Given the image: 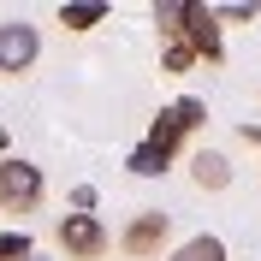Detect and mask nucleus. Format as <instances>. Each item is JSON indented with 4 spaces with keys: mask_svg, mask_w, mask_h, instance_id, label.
<instances>
[{
    "mask_svg": "<svg viewBox=\"0 0 261 261\" xmlns=\"http://www.w3.org/2000/svg\"><path fill=\"white\" fill-rule=\"evenodd\" d=\"M42 196H48V178H42L36 161H24V154H6L0 161V214L24 220V214L42 208Z\"/></svg>",
    "mask_w": 261,
    "mask_h": 261,
    "instance_id": "f257e3e1",
    "label": "nucleus"
},
{
    "mask_svg": "<svg viewBox=\"0 0 261 261\" xmlns=\"http://www.w3.org/2000/svg\"><path fill=\"white\" fill-rule=\"evenodd\" d=\"M54 244H60L65 261H101L113 249V231L101 226V214H65L54 226Z\"/></svg>",
    "mask_w": 261,
    "mask_h": 261,
    "instance_id": "f03ea898",
    "label": "nucleus"
},
{
    "mask_svg": "<svg viewBox=\"0 0 261 261\" xmlns=\"http://www.w3.org/2000/svg\"><path fill=\"white\" fill-rule=\"evenodd\" d=\"M166 244H172V214L166 208H137L125 220V231H119V249L130 261H154Z\"/></svg>",
    "mask_w": 261,
    "mask_h": 261,
    "instance_id": "7ed1b4c3",
    "label": "nucleus"
},
{
    "mask_svg": "<svg viewBox=\"0 0 261 261\" xmlns=\"http://www.w3.org/2000/svg\"><path fill=\"white\" fill-rule=\"evenodd\" d=\"M42 60V30L30 18H0V77H24Z\"/></svg>",
    "mask_w": 261,
    "mask_h": 261,
    "instance_id": "20e7f679",
    "label": "nucleus"
},
{
    "mask_svg": "<svg viewBox=\"0 0 261 261\" xmlns=\"http://www.w3.org/2000/svg\"><path fill=\"white\" fill-rule=\"evenodd\" d=\"M178 42H190L196 60H220V54H226V48H220V18H214V6H196V0H190Z\"/></svg>",
    "mask_w": 261,
    "mask_h": 261,
    "instance_id": "39448f33",
    "label": "nucleus"
},
{
    "mask_svg": "<svg viewBox=\"0 0 261 261\" xmlns=\"http://www.w3.org/2000/svg\"><path fill=\"white\" fill-rule=\"evenodd\" d=\"M172 161H178V148H166V143H154V137H143V143L130 148V172L137 178H161V172H172Z\"/></svg>",
    "mask_w": 261,
    "mask_h": 261,
    "instance_id": "423d86ee",
    "label": "nucleus"
},
{
    "mask_svg": "<svg viewBox=\"0 0 261 261\" xmlns=\"http://www.w3.org/2000/svg\"><path fill=\"white\" fill-rule=\"evenodd\" d=\"M190 178H196V190H226L231 184V161L220 148H196L190 154Z\"/></svg>",
    "mask_w": 261,
    "mask_h": 261,
    "instance_id": "0eeeda50",
    "label": "nucleus"
},
{
    "mask_svg": "<svg viewBox=\"0 0 261 261\" xmlns=\"http://www.w3.org/2000/svg\"><path fill=\"white\" fill-rule=\"evenodd\" d=\"M101 18H107V0H65L60 6V30L83 36V30H95Z\"/></svg>",
    "mask_w": 261,
    "mask_h": 261,
    "instance_id": "6e6552de",
    "label": "nucleus"
},
{
    "mask_svg": "<svg viewBox=\"0 0 261 261\" xmlns=\"http://www.w3.org/2000/svg\"><path fill=\"white\" fill-rule=\"evenodd\" d=\"M166 261H226V244L202 231V238H184V244L172 249V255H166Z\"/></svg>",
    "mask_w": 261,
    "mask_h": 261,
    "instance_id": "1a4fd4ad",
    "label": "nucleus"
},
{
    "mask_svg": "<svg viewBox=\"0 0 261 261\" xmlns=\"http://www.w3.org/2000/svg\"><path fill=\"white\" fill-rule=\"evenodd\" d=\"M30 255H36V238L24 226H6V231H0V261H30Z\"/></svg>",
    "mask_w": 261,
    "mask_h": 261,
    "instance_id": "9d476101",
    "label": "nucleus"
},
{
    "mask_svg": "<svg viewBox=\"0 0 261 261\" xmlns=\"http://www.w3.org/2000/svg\"><path fill=\"white\" fill-rule=\"evenodd\" d=\"M161 65H166V71H190V65H196L190 42H178V36H166V42H161Z\"/></svg>",
    "mask_w": 261,
    "mask_h": 261,
    "instance_id": "9b49d317",
    "label": "nucleus"
},
{
    "mask_svg": "<svg viewBox=\"0 0 261 261\" xmlns=\"http://www.w3.org/2000/svg\"><path fill=\"white\" fill-rule=\"evenodd\" d=\"M95 202H101L95 184H77V190H71V208H77V214H95Z\"/></svg>",
    "mask_w": 261,
    "mask_h": 261,
    "instance_id": "f8f14e48",
    "label": "nucleus"
},
{
    "mask_svg": "<svg viewBox=\"0 0 261 261\" xmlns=\"http://www.w3.org/2000/svg\"><path fill=\"white\" fill-rule=\"evenodd\" d=\"M238 137H244L249 148H261V119H255V125H238Z\"/></svg>",
    "mask_w": 261,
    "mask_h": 261,
    "instance_id": "ddd939ff",
    "label": "nucleus"
},
{
    "mask_svg": "<svg viewBox=\"0 0 261 261\" xmlns=\"http://www.w3.org/2000/svg\"><path fill=\"white\" fill-rule=\"evenodd\" d=\"M0 161H6V125H0Z\"/></svg>",
    "mask_w": 261,
    "mask_h": 261,
    "instance_id": "4468645a",
    "label": "nucleus"
},
{
    "mask_svg": "<svg viewBox=\"0 0 261 261\" xmlns=\"http://www.w3.org/2000/svg\"><path fill=\"white\" fill-rule=\"evenodd\" d=\"M30 261H54V255H42V249H36V255H30Z\"/></svg>",
    "mask_w": 261,
    "mask_h": 261,
    "instance_id": "2eb2a0df",
    "label": "nucleus"
}]
</instances>
